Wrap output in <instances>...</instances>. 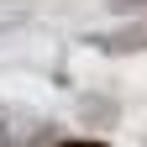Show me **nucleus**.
Here are the masks:
<instances>
[{"label": "nucleus", "instance_id": "obj_2", "mask_svg": "<svg viewBox=\"0 0 147 147\" xmlns=\"http://www.w3.org/2000/svg\"><path fill=\"white\" fill-rule=\"evenodd\" d=\"M63 147H89V142H63Z\"/></svg>", "mask_w": 147, "mask_h": 147}, {"label": "nucleus", "instance_id": "obj_1", "mask_svg": "<svg viewBox=\"0 0 147 147\" xmlns=\"http://www.w3.org/2000/svg\"><path fill=\"white\" fill-rule=\"evenodd\" d=\"M110 5H116V11H142L147 0H110Z\"/></svg>", "mask_w": 147, "mask_h": 147}]
</instances>
